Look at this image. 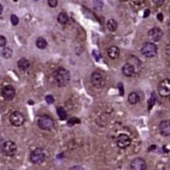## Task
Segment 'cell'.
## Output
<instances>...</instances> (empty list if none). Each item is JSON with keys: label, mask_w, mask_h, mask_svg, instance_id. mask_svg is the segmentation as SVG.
Listing matches in <instances>:
<instances>
[{"label": "cell", "mask_w": 170, "mask_h": 170, "mask_svg": "<svg viewBox=\"0 0 170 170\" xmlns=\"http://www.w3.org/2000/svg\"><path fill=\"white\" fill-rule=\"evenodd\" d=\"M55 80L59 86H66L70 82V73L63 67H59L54 73Z\"/></svg>", "instance_id": "1"}, {"label": "cell", "mask_w": 170, "mask_h": 170, "mask_svg": "<svg viewBox=\"0 0 170 170\" xmlns=\"http://www.w3.org/2000/svg\"><path fill=\"white\" fill-rule=\"evenodd\" d=\"M54 120L52 117H50L49 116H41L39 117L38 119V126L40 128L41 130H45V131H48V130H51L54 128Z\"/></svg>", "instance_id": "2"}, {"label": "cell", "mask_w": 170, "mask_h": 170, "mask_svg": "<svg viewBox=\"0 0 170 170\" xmlns=\"http://www.w3.org/2000/svg\"><path fill=\"white\" fill-rule=\"evenodd\" d=\"M158 47L157 45L152 42H145L141 47V53L144 55L145 57L152 58L157 55Z\"/></svg>", "instance_id": "3"}, {"label": "cell", "mask_w": 170, "mask_h": 170, "mask_svg": "<svg viewBox=\"0 0 170 170\" xmlns=\"http://www.w3.org/2000/svg\"><path fill=\"white\" fill-rule=\"evenodd\" d=\"M16 151H17V146L13 141L8 140V141L4 142L3 148H2V153L5 156H8V157L15 156Z\"/></svg>", "instance_id": "4"}, {"label": "cell", "mask_w": 170, "mask_h": 170, "mask_svg": "<svg viewBox=\"0 0 170 170\" xmlns=\"http://www.w3.org/2000/svg\"><path fill=\"white\" fill-rule=\"evenodd\" d=\"M45 158H46L45 152L42 149H40V148L34 150L33 152L31 153V156H30L31 162L33 163H35V164H40L41 163H43Z\"/></svg>", "instance_id": "5"}, {"label": "cell", "mask_w": 170, "mask_h": 170, "mask_svg": "<svg viewBox=\"0 0 170 170\" xmlns=\"http://www.w3.org/2000/svg\"><path fill=\"white\" fill-rule=\"evenodd\" d=\"M90 81L95 88H103L105 85V77L102 73L95 71L90 76Z\"/></svg>", "instance_id": "6"}, {"label": "cell", "mask_w": 170, "mask_h": 170, "mask_svg": "<svg viewBox=\"0 0 170 170\" xmlns=\"http://www.w3.org/2000/svg\"><path fill=\"white\" fill-rule=\"evenodd\" d=\"M24 120H25L24 116L18 111L12 113L10 116V122L12 123V125L16 127H19L21 125H23Z\"/></svg>", "instance_id": "7"}, {"label": "cell", "mask_w": 170, "mask_h": 170, "mask_svg": "<svg viewBox=\"0 0 170 170\" xmlns=\"http://www.w3.org/2000/svg\"><path fill=\"white\" fill-rule=\"evenodd\" d=\"M159 93L162 97H167L170 96V80L163 79L159 84Z\"/></svg>", "instance_id": "8"}, {"label": "cell", "mask_w": 170, "mask_h": 170, "mask_svg": "<svg viewBox=\"0 0 170 170\" xmlns=\"http://www.w3.org/2000/svg\"><path fill=\"white\" fill-rule=\"evenodd\" d=\"M116 144L119 148L125 149L127 147H129L131 144V139L129 136H127L125 134H121L117 136L116 139Z\"/></svg>", "instance_id": "9"}, {"label": "cell", "mask_w": 170, "mask_h": 170, "mask_svg": "<svg viewBox=\"0 0 170 170\" xmlns=\"http://www.w3.org/2000/svg\"><path fill=\"white\" fill-rule=\"evenodd\" d=\"M1 94L6 100L11 101L15 98V96H16V89H13L12 86H6L2 89Z\"/></svg>", "instance_id": "10"}, {"label": "cell", "mask_w": 170, "mask_h": 170, "mask_svg": "<svg viewBox=\"0 0 170 170\" xmlns=\"http://www.w3.org/2000/svg\"><path fill=\"white\" fill-rule=\"evenodd\" d=\"M131 167L134 170H145L147 168V164L142 158H136L132 160Z\"/></svg>", "instance_id": "11"}, {"label": "cell", "mask_w": 170, "mask_h": 170, "mask_svg": "<svg viewBox=\"0 0 170 170\" xmlns=\"http://www.w3.org/2000/svg\"><path fill=\"white\" fill-rule=\"evenodd\" d=\"M148 36L151 40L153 41H159L163 38V31L160 30L159 27H154V28L150 29L148 32Z\"/></svg>", "instance_id": "12"}, {"label": "cell", "mask_w": 170, "mask_h": 170, "mask_svg": "<svg viewBox=\"0 0 170 170\" xmlns=\"http://www.w3.org/2000/svg\"><path fill=\"white\" fill-rule=\"evenodd\" d=\"M160 134L164 136H170V120H163L160 124Z\"/></svg>", "instance_id": "13"}, {"label": "cell", "mask_w": 170, "mask_h": 170, "mask_svg": "<svg viewBox=\"0 0 170 170\" xmlns=\"http://www.w3.org/2000/svg\"><path fill=\"white\" fill-rule=\"evenodd\" d=\"M122 72L126 77H132L135 74V67L131 63H126L122 67Z\"/></svg>", "instance_id": "14"}, {"label": "cell", "mask_w": 170, "mask_h": 170, "mask_svg": "<svg viewBox=\"0 0 170 170\" xmlns=\"http://www.w3.org/2000/svg\"><path fill=\"white\" fill-rule=\"evenodd\" d=\"M108 55L111 59L117 60L119 58V56H120V50H119L118 47L113 45V46H111L108 49Z\"/></svg>", "instance_id": "15"}, {"label": "cell", "mask_w": 170, "mask_h": 170, "mask_svg": "<svg viewBox=\"0 0 170 170\" xmlns=\"http://www.w3.org/2000/svg\"><path fill=\"white\" fill-rule=\"evenodd\" d=\"M17 66L21 70H27L31 66V63L27 59H20L17 63Z\"/></svg>", "instance_id": "16"}, {"label": "cell", "mask_w": 170, "mask_h": 170, "mask_svg": "<svg viewBox=\"0 0 170 170\" xmlns=\"http://www.w3.org/2000/svg\"><path fill=\"white\" fill-rule=\"evenodd\" d=\"M128 101H129V103L132 104V105H136L139 102V96L136 92H131L128 96Z\"/></svg>", "instance_id": "17"}, {"label": "cell", "mask_w": 170, "mask_h": 170, "mask_svg": "<svg viewBox=\"0 0 170 170\" xmlns=\"http://www.w3.org/2000/svg\"><path fill=\"white\" fill-rule=\"evenodd\" d=\"M107 27H108L109 31L114 32L117 29V22L114 19H113V18H111V19H109L107 22Z\"/></svg>", "instance_id": "18"}, {"label": "cell", "mask_w": 170, "mask_h": 170, "mask_svg": "<svg viewBox=\"0 0 170 170\" xmlns=\"http://www.w3.org/2000/svg\"><path fill=\"white\" fill-rule=\"evenodd\" d=\"M36 45H37V47L40 49H45L47 46V41L43 38H39L36 41Z\"/></svg>", "instance_id": "19"}, {"label": "cell", "mask_w": 170, "mask_h": 170, "mask_svg": "<svg viewBox=\"0 0 170 170\" xmlns=\"http://www.w3.org/2000/svg\"><path fill=\"white\" fill-rule=\"evenodd\" d=\"M68 16L66 15V13H60L59 16H58V21L60 22L61 24H66L68 22Z\"/></svg>", "instance_id": "20"}, {"label": "cell", "mask_w": 170, "mask_h": 170, "mask_svg": "<svg viewBox=\"0 0 170 170\" xmlns=\"http://www.w3.org/2000/svg\"><path fill=\"white\" fill-rule=\"evenodd\" d=\"M57 113H58L60 119H62V120H65V119L67 118V113L66 112V110L63 109V107H58L57 108Z\"/></svg>", "instance_id": "21"}, {"label": "cell", "mask_w": 170, "mask_h": 170, "mask_svg": "<svg viewBox=\"0 0 170 170\" xmlns=\"http://www.w3.org/2000/svg\"><path fill=\"white\" fill-rule=\"evenodd\" d=\"M2 56L5 59H10L13 56V50L10 47H4L2 50Z\"/></svg>", "instance_id": "22"}, {"label": "cell", "mask_w": 170, "mask_h": 170, "mask_svg": "<svg viewBox=\"0 0 170 170\" xmlns=\"http://www.w3.org/2000/svg\"><path fill=\"white\" fill-rule=\"evenodd\" d=\"M76 123H80V119H78L76 117L70 118L69 120H68V122H67L68 126H72V125H74V124H76Z\"/></svg>", "instance_id": "23"}, {"label": "cell", "mask_w": 170, "mask_h": 170, "mask_svg": "<svg viewBox=\"0 0 170 170\" xmlns=\"http://www.w3.org/2000/svg\"><path fill=\"white\" fill-rule=\"evenodd\" d=\"M11 22H12V24L13 25H17L18 24V22H19V19H18V17L16 16V15H12L11 16Z\"/></svg>", "instance_id": "24"}, {"label": "cell", "mask_w": 170, "mask_h": 170, "mask_svg": "<svg viewBox=\"0 0 170 170\" xmlns=\"http://www.w3.org/2000/svg\"><path fill=\"white\" fill-rule=\"evenodd\" d=\"M92 56L94 57V59H95L96 62H99V61H100L101 54L97 51V50H93V51H92Z\"/></svg>", "instance_id": "25"}, {"label": "cell", "mask_w": 170, "mask_h": 170, "mask_svg": "<svg viewBox=\"0 0 170 170\" xmlns=\"http://www.w3.org/2000/svg\"><path fill=\"white\" fill-rule=\"evenodd\" d=\"M7 44V40L4 36H0V47H5Z\"/></svg>", "instance_id": "26"}, {"label": "cell", "mask_w": 170, "mask_h": 170, "mask_svg": "<svg viewBox=\"0 0 170 170\" xmlns=\"http://www.w3.org/2000/svg\"><path fill=\"white\" fill-rule=\"evenodd\" d=\"M156 102V95L154 93H152V95H151V98L149 100V109L152 108V106L155 104Z\"/></svg>", "instance_id": "27"}, {"label": "cell", "mask_w": 170, "mask_h": 170, "mask_svg": "<svg viewBox=\"0 0 170 170\" xmlns=\"http://www.w3.org/2000/svg\"><path fill=\"white\" fill-rule=\"evenodd\" d=\"M48 5L51 8H55L58 5V0H48Z\"/></svg>", "instance_id": "28"}, {"label": "cell", "mask_w": 170, "mask_h": 170, "mask_svg": "<svg viewBox=\"0 0 170 170\" xmlns=\"http://www.w3.org/2000/svg\"><path fill=\"white\" fill-rule=\"evenodd\" d=\"M45 100H46L47 104H53L54 103V97L52 95H47L46 97H45Z\"/></svg>", "instance_id": "29"}, {"label": "cell", "mask_w": 170, "mask_h": 170, "mask_svg": "<svg viewBox=\"0 0 170 170\" xmlns=\"http://www.w3.org/2000/svg\"><path fill=\"white\" fill-rule=\"evenodd\" d=\"M131 1L134 5H136V6H140L144 3V0H131Z\"/></svg>", "instance_id": "30"}, {"label": "cell", "mask_w": 170, "mask_h": 170, "mask_svg": "<svg viewBox=\"0 0 170 170\" xmlns=\"http://www.w3.org/2000/svg\"><path fill=\"white\" fill-rule=\"evenodd\" d=\"M94 5L96 6V8H97V9H101V8H102V6H103V3L101 1H99V0H95Z\"/></svg>", "instance_id": "31"}, {"label": "cell", "mask_w": 170, "mask_h": 170, "mask_svg": "<svg viewBox=\"0 0 170 170\" xmlns=\"http://www.w3.org/2000/svg\"><path fill=\"white\" fill-rule=\"evenodd\" d=\"M153 3L157 6H160L164 3V0H153Z\"/></svg>", "instance_id": "32"}, {"label": "cell", "mask_w": 170, "mask_h": 170, "mask_svg": "<svg viewBox=\"0 0 170 170\" xmlns=\"http://www.w3.org/2000/svg\"><path fill=\"white\" fill-rule=\"evenodd\" d=\"M3 144H4V141H3V139H1V137H0V152H2Z\"/></svg>", "instance_id": "33"}, {"label": "cell", "mask_w": 170, "mask_h": 170, "mask_svg": "<svg viewBox=\"0 0 170 170\" xmlns=\"http://www.w3.org/2000/svg\"><path fill=\"white\" fill-rule=\"evenodd\" d=\"M157 17H158V19L160 21H163V13H159V15L157 16Z\"/></svg>", "instance_id": "34"}, {"label": "cell", "mask_w": 170, "mask_h": 170, "mask_svg": "<svg viewBox=\"0 0 170 170\" xmlns=\"http://www.w3.org/2000/svg\"><path fill=\"white\" fill-rule=\"evenodd\" d=\"M149 15H150V10H145V12H144V17H147V16H149Z\"/></svg>", "instance_id": "35"}, {"label": "cell", "mask_w": 170, "mask_h": 170, "mask_svg": "<svg viewBox=\"0 0 170 170\" xmlns=\"http://www.w3.org/2000/svg\"><path fill=\"white\" fill-rule=\"evenodd\" d=\"M166 53H167L168 55H170V43L166 46Z\"/></svg>", "instance_id": "36"}, {"label": "cell", "mask_w": 170, "mask_h": 170, "mask_svg": "<svg viewBox=\"0 0 170 170\" xmlns=\"http://www.w3.org/2000/svg\"><path fill=\"white\" fill-rule=\"evenodd\" d=\"M118 86H119V89H120V94L122 95V94H123V92H124L123 89H122V84H119V85H118Z\"/></svg>", "instance_id": "37"}, {"label": "cell", "mask_w": 170, "mask_h": 170, "mask_svg": "<svg viewBox=\"0 0 170 170\" xmlns=\"http://www.w3.org/2000/svg\"><path fill=\"white\" fill-rule=\"evenodd\" d=\"M2 13H3V7H2L1 4H0V16L2 15Z\"/></svg>", "instance_id": "38"}, {"label": "cell", "mask_w": 170, "mask_h": 170, "mask_svg": "<svg viewBox=\"0 0 170 170\" xmlns=\"http://www.w3.org/2000/svg\"><path fill=\"white\" fill-rule=\"evenodd\" d=\"M83 169V167L82 166H73V167H71V169Z\"/></svg>", "instance_id": "39"}, {"label": "cell", "mask_w": 170, "mask_h": 170, "mask_svg": "<svg viewBox=\"0 0 170 170\" xmlns=\"http://www.w3.org/2000/svg\"><path fill=\"white\" fill-rule=\"evenodd\" d=\"M34 1H38V0H34Z\"/></svg>", "instance_id": "40"}, {"label": "cell", "mask_w": 170, "mask_h": 170, "mask_svg": "<svg viewBox=\"0 0 170 170\" xmlns=\"http://www.w3.org/2000/svg\"><path fill=\"white\" fill-rule=\"evenodd\" d=\"M169 13H170V8H169Z\"/></svg>", "instance_id": "41"}]
</instances>
